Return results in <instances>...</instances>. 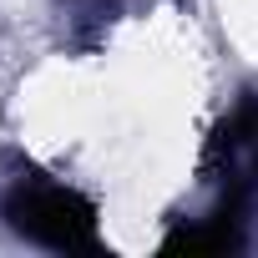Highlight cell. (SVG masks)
<instances>
[{
	"mask_svg": "<svg viewBox=\"0 0 258 258\" xmlns=\"http://www.w3.org/2000/svg\"><path fill=\"white\" fill-rule=\"evenodd\" d=\"M203 51L177 21H137L21 86V126L76 187L162 203L198 147Z\"/></svg>",
	"mask_w": 258,
	"mask_h": 258,
	"instance_id": "cell-1",
	"label": "cell"
},
{
	"mask_svg": "<svg viewBox=\"0 0 258 258\" xmlns=\"http://www.w3.org/2000/svg\"><path fill=\"white\" fill-rule=\"evenodd\" d=\"M213 11L223 26V46L243 66H258V0H213Z\"/></svg>",
	"mask_w": 258,
	"mask_h": 258,
	"instance_id": "cell-2",
	"label": "cell"
}]
</instances>
